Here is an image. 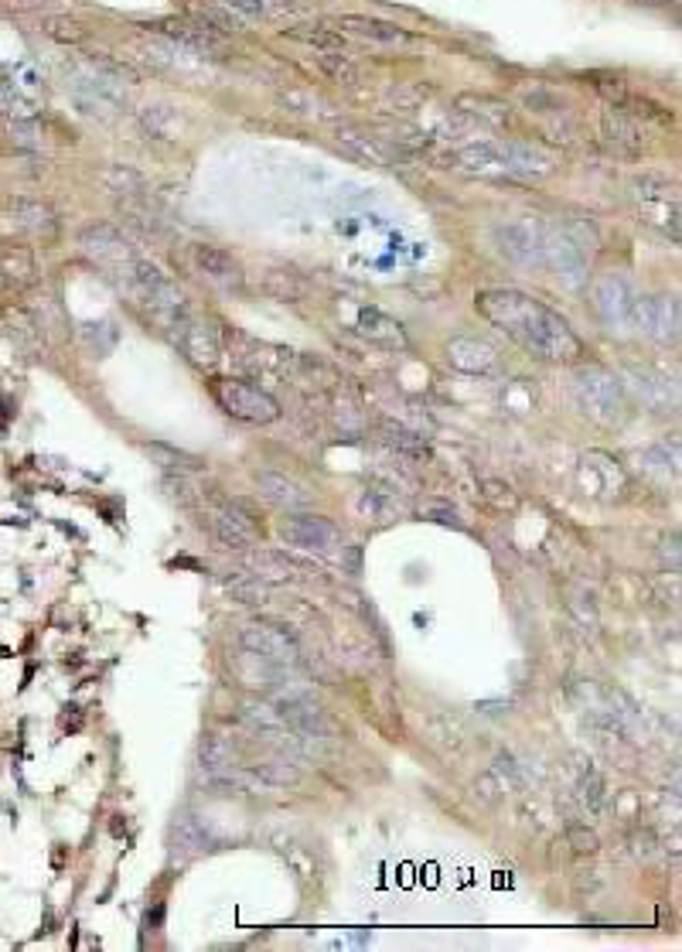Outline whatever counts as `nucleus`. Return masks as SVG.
<instances>
[{
	"instance_id": "6ab92c4d",
	"label": "nucleus",
	"mask_w": 682,
	"mask_h": 952,
	"mask_svg": "<svg viewBox=\"0 0 682 952\" xmlns=\"http://www.w3.org/2000/svg\"><path fill=\"white\" fill-rule=\"evenodd\" d=\"M447 362L457 369V372H468V376H481V372L495 369L498 362V352L495 345H488L485 338H451L447 342Z\"/></svg>"
},
{
	"instance_id": "39448f33",
	"label": "nucleus",
	"mask_w": 682,
	"mask_h": 952,
	"mask_svg": "<svg viewBox=\"0 0 682 952\" xmlns=\"http://www.w3.org/2000/svg\"><path fill=\"white\" fill-rule=\"evenodd\" d=\"M219 407L229 413L232 420H243V424H273L280 417V403L273 400L266 389L253 386L249 379L229 376V379H215L212 386Z\"/></svg>"
},
{
	"instance_id": "f03ea898",
	"label": "nucleus",
	"mask_w": 682,
	"mask_h": 952,
	"mask_svg": "<svg viewBox=\"0 0 682 952\" xmlns=\"http://www.w3.org/2000/svg\"><path fill=\"white\" fill-rule=\"evenodd\" d=\"M451 168L485 178H546L560 157L536 140H474L447 157Z\"/></svg>"
},
{
	"instance_id": "9b49d317",
	"label": "nucleus",
	"mask_w": 682,
	"mask_h": 952,
	"mask_svg": "<svg viewBox=\"0 0 682 952\" xmlns=\"http://www.w3.org/2000/svg\"><path fill=\"white\" fill-rule=\"evenodd\" d=\"M631 328L642 331L652 342H676L679 338V301L676 297H642L638 294L631 311Z\"/></svg>"
},
{
	"instance_id": "393cba45",
	"label": "nucleus",
	"mask_w": 682,
	"mask_h": 952,
	"mask_svg": "<svg viewBox=\"0 0 682 952\" xmlns=\"http://www.w3.org/2000/svg\"><path fill=\"white\" fill-rule=\"evenodd\" d=\"M191 18L198 24H205V28H212L215 35H239V31H246V18H239L236 11H232L229 4H222V0H205V4H195L191 7Z\"/></svg>"
},
{
	"instance_id": "423d86ee",
	"label": "nucleus",
	"mask_w": 682,
	"mask_h": 952,
	"mask_svg": "<svg viewBox=\"0 0 682 952\" xmlns=\"http://www.w3.org/2000/svg\"><path fill=\"white\" fill-rule=\"evenodd\" d=\"M239 645H243L249 656L273 662V666L280 669L301 662V642H297V635L290 632L284 622H273V618H256V622H249L243 632H239Z\"/></svg>"
},
{
	"instance_id": "37998d69",
	"label": "nucleus",
	"mask_w": 682,
	"mask_h": 952,
	"mask_svg": "<svg viewBox=\"0 0 682 952\" xmlns=\"http://www.w3.org/2000/svg\"><path fill=\"white\" fill-rule=\"evenodd\" d=\"M11 7H18V11H35V7L48 4V0H7Z\"/></svg>"
},
{
	"instance_id": "5701e85b",
	"label": "nucleus",
	"mask_w": 682,
	"mask_h": 952,
	"mask_svg": "<svg viewBox=\"0 0 682 952\" xmlns=\"http://www.w3.org/2000/svg\"><path fill=\"white\" fill-rule=\"evenodd\" d=\"M457 113L468 117L471 123L485 130H509L512 127V106L498 96H461L457 99Z\"/></svg>"
},
{
	"instance_id": "2f4dec72",
	"label": "nucleus",
	"mask_w": 682,
	"mask_h": 952,
	"mask_svg": "<svg viewBox=\"0 0 682 952\" xmlns=\"http://www.w3.org/2000/svg\"><path fill=\"white\" fill-rule=\"evenodd\" d=\"M0 277H7L18 287H28L31 280H35V256H31V250L14 246V250H7L4 256H0Z\"/></svg>"
},
{
	"instance_id": "4be33fe9",
	"label": "nucleus",
	"mask_w": 682,
	"mask_h": 952,
	"mask_svg": "<svg viewBox=\"0 0 682 952\" xmlns=\"http://www.w3.org/2000/svg\"><path fill=\"white\" fill-rule=\"evenodd\" d=\"M355 331L365 342L379 345V349H406V331L396 318L382 314L379 308H359L355 314Z\"/></svg>"
},
{
	"instance_id": "7ed1b4c3",
	"label": "nucleus",
	"mask_w": 682,
	"mask_h": 952,
	"mask_svg": "<svg viewBox=\"0 0 682 952\" xmlns=\"http://www.w3.org/2000/svg\"><path fill=\"white\" fill-rule=\"evenodd\" d=\"M120 284H127V294L137 304H144L151 311L154 321H161L164 328H174L188 314V297L178 287V280H171L157 263L151 260H133L127 270L120 273Z\"/></svg>"
},
{
	"instance_id": "20e7f679",
	"label": "nucleus",
	"mask_w": 682,
	"mask_h": 952,
	"mask_svg": "<svg viewBox=\"0 0 682 952\" xmlns=\"http://www.w3.org/2000/svg\"><path fill=\"white\" fill-rule=\"evenodd\" d=\"M635 209L645 226L669 239L672 246L679 243V188L662 175H642L635 181Z\"/></svg>"
},
{
	"instance_id": "a878e982",
	"label": "nucleus",
	"mask_w": 682,
	"mask_h": 952,
	"mask_svg": "<svg viewBox=\"0 0 682 952\" xmlns=\"http://www.w3.org/2000/svg\"><path fill=\"white\" fill-rule=\"evenodd\" d=\"M304 69L314 72V76H321L324 82H338V86H352V82L359 79L355 62L341 52H314L311 59L304 62Z\"/></svg>"
},
{
	"instance_id": "dca6fc26",
	"label": "nucleus",
	"mask_w": 682,
	"mask_h": 952,
	"mask_svg": "<svg viewBox=\"0 0 682 952\" xmlns=\"http://www.w3.org/2000/svg\"><path fill=\"white\" fill-rule=\"evenodd\" d=\"M7 209H11V222L18 233H24L28 239H38L41 246L58 243V215L48 202H38V198H11Z\"/></svg>"
},
{
	"instance_id": "cd10ccee",
	"label": "nucleus",
	"mask_w": 682,
	"mask_h": 952,
	"mask_svg": "<svg viewBox=\"0 0 682 952\" xmlns=\"http://www.w3.org/2000/svg\"><path fill=\"white\" fill-rule=\"evenodd\" d=\"M236 761V741L222 738V734H205L202 744H198V765H202L205 775L212 772H226Z\"/></svg>"
},
{
	"instance_id": "f8f14e48",
	"label": "nucleus",
	"mask_w": 682,
	"mask_h": 952,
	"mask_svg": "<svg viewBox=\"0 0 682 952\" xmlns=\"http://www.w3.org/2000/svg\"><path fill=\"white\" fill-rule=\"evenodd\" d=\"M79 246L86 250L89 260H96L103 270H110L113 277H120L123 270L137 260L133 246L127 243V236L120 233L116 226H93L79 236Z\"/></svg>"
},
{
	"instance_id": "6e6552de",
	"label": "nucleus",
	"mask_w": 682,
	"mask_h": 952,
	"mask_svg": "<svg viewBox=\"0 0 682 952\" xmlns=\"http://www.w3.org/2000/svg\"><path fill=\"white\" fill-rule=\"evenodd\" d=\"M188 260H191V267H195L198 277H202L209 287H215V291H222V294L243 291V284H246L243 263H239L229 250H222V246L195 243L188 250Z\"/></svg>"
},
{
	"instance_id": "4468645a",
	"label": "nucleus",
	"mask_w": 682,
	"mask_h": 952,
	"mask_svg": "<svg viewBox=\"0 0 682 952\" xmlns=\"http://www.w3.org/2000/svg\"><path fill=\"white\" fill-rule=\"evenodd\" d=\"M280 536L290 546H301V550H314V553H331L341 546V533L335 529V523L324 516H311V512H294L280 523Z\"/></svg>"
},
{
	"instance_id": "aec40b11",
	"label": "nucleus",
	"mask_w": 682,
	"mask_h": 952,
	"mask_svg": "<svg viewBox=\"0 0 682 952\" xmlns=\"http://www.w3.org/2000/svg\"><path fill=\"white\" fill-rule=\"evenodd\" d=\"M335 28L345 31V35L376 41V45H406V41H413L410 31H403L399 24L382 21V18H365V14H341Z\"/></svg>"
},
{
	"instance_id": "7c9ffc66",
	"label": "nucleus",
	"mask_w": 682,
	"mask_h": 952,
	"mask_svg": "<svg viewBox=\"0 0 682 952\" xmlns=\"http://www.w3.org/2000/svg\"><path fill=\"white\" fill-rule=\"evenodd\" d=\"M243 720L253 731H260V734H287V724H284V717H280V710H277V703H260V700H253V703H246L243 707Z\"/></svg>"
},
{
	"instance_id": "a19ab883",
	"label": "nucleus",
	"mask_w": 682,
	"mask_h": 952,
	"mask_svg": "<svg viewBox=\"0 0 682 952\" xmlns=\"http://www.w3.org/2000/svg\"><path fill=\"white\" fill-rule=\"evenodd\" d=\"M389 103L396 106V110H417L420 106V99L427 96L423 89H417V86H399V89H389Z\"/></svg>"
},
{
	"instance_id": "b1692460",
	"label": "nucleus",
	"mask_w": 682,
	"mask_h": 952,
	"mask_svg": "<svg viewBox=\"0 0 682 952\" xmlns=\"http://www.w3.org/2000/svg\"><path fill=\"white\" fill-rule=\"evenodd\" d=\"M256 485H260L263 499L277 509L297 512V509L311 506V492H307L301 482H294V478L280 475V471H263V475L256 478Z\"/></svg>"
},
{
	"instance_id": "c03bdc74",
	"label": "nucleus",
	"mask_w": 682,
	"mask_h": 952,
	"mask_svg": "<svg viewBox=\"0 0 682 952\" xmlns=\"http://www.w3.org/2000/svg\"><path fill=\"white\" fill-rule=\"evenodd\" d=\"M642 4H676V0H642Z\"/></svg>"
},
{
	"instance_id": "72a5a7b5",
	"label": "nucleus",
	"mask_w": 682,
	"mask_h": 952,
	"mask_svg": "<svg viewBox=\"0 0 682 952\" xmlns=\"http://www.w3.org/2000/svg\"><path fill=\"white\" fill-rule=\"evenodd\" d=\"M284 38L311 45L314 52H341V48H345L341 31H331V28H290V31H284Z\"/></svg>"
},
{
	"instance_id": "ddd939ff",
	"label": "nucleus",
	"mask_w": 682,
	"mask_h": 952,
	"mask_svg": "<svg viewBox=\"0 0 682 952\" xmlns=\"http://www.w3.org/2000/svg\"><path fill=\"white\" fill-rule=\"evenodd\" d=\"M601 140L611 154L618 157H638L645 151V127L628 106H607L601 113Z\"/></svg>"
},
{
	"instance_id": "f3484780",
	"label": "nucleus",
	"mask_w": 682,
	"mask_h": 952,
	"mask_svg": "<svg viewBox=\"0 0 682 952\" xmlns=\"http://www.w3.org/2000/svg\"><path fill=\"white\" fill-rule=\"evenodd\" d=\"M335 144L348 157L365 161V164H376V168H393V164H396V154H393V147L386 144V137H376V134H369V130H362V127H352V123H338V127H335Z\"/></svg>"
},
{
	"instance_id": "e433bc0d",
	"label": "nucleus",
	"mask_w": 682,
	"mask_h": 952,
	"mask_svg": "<svg viewBox=\"0 0 682 952\" xmlns=\"http://www.w3.org/2000/svg\"><path fill=\"white\" fill-rule=\"evenodd\" d=\"M0 127H4V137L11 140L14 147H21V151H38L41 147V134L35 120H0Z\"/></svg>"
},
{
	"instance_id": "bb28decb",
	"label": "nucleus",
	"mask_w": 682,
	"mask_h": 952,
	"mask_svg": "<svg viewBox=\"0 0 682 952\" xmlns=\"http://www.w3.org/2000/svg\"><path fill=\"white\" fill-rule=\"evenodd\" d=\"M379 441L386 444L389 451L403 454V458H413V461L430 458V447H427V441H423L420 434H413L410 427L393 424V420H382V424H379Z\"/></svg>"
},
{
	"instance_id": "473e14b6",
	"label": "nucleus",
	"mask_w": 682,
	"mask_h": 952,
	"mask_svg": "<svg viewBox=\"0 0 682 952\" xmlns=\"http://www.w3.org/2000/svg\"><path fill=\"white\" fill-rule=\"evenodd\" d=\"M41 31H45L55 45H65V48L86 41V28H82L76 18H69V14H48V18L41 21Z\"/></svg>"
},
{
	"instance_id": "f704fd0d",
	"label": "nucleus",
	"mask_w": 682,
	"mask_h": 952,
	"mask_svg": "<svg viewBox=\"0 0 682 952\" xmlns=\"http://www.w3.org/2000/svg\"><path fill=\"white\" fill-rule=\"evenodd\" d=\"M171 836H174V847L188 850V854H195V850H202L205 843H209V836H205L202 823H198L195 816H188V813H181L178 819H174Z\"/></svg>"
},
{
	"instance_id": "0eeeda50",
	"label": "nucleus",
	"mask_w": 682,
	"mask_h": 952,
	"mask_svg": "<svg viewBox=\"0 0 682 952\" xmlns=\"http://www.w3.org/2000/svg\"><path fill=\"white\" fill-rule=\"evenodd\" d=\"M171 331H174V342H178V349L185 352V359L191 362V366L212 372L222 359H226L219 328H212L205 318H195V314L188 311Z\"/></svg>"
},
{
	"instance_id": "f257e3e1",
	"label": "nucleus",
	"mask_w": 682,
	"mask_h": 952,
	"mask_svg": "<svg viewBox=\"0 0 682 952\" xmlns=\"http://www.w3.org/2000/svg\"><path fill=\"white\" fill-rule=\"evenodd\" d=\"M481 318L488 325L512 338L522 352H529L532 359L543 362H580L587 355L580 335L567 325V318H560L553 308H546L536 297L512 291V287H492L481 291L474 301Z\"/></svg>"
},
{
	"instance_id": "c85d7f7f",
	"label": "nucleus",
	"mask_w": 682,
	"mask_h": 952,
	"mask_svg": "<svg viewBox=\"0 0 682 952\" xmlns=\"http://www.w3.org/2000/svg\"><path fill=\"white\" fill-rule=\"evenodd\" d=\"M38 103L31 99L18 82L0 79V120H35Z\"/></svg>"
},
{
	"instance_id": "c9c22d12",
	"label": "nucleus",
	"mask_w": 682,
	"mask_h": 952,
	"mask_svg": "<svg viewBox=\"0 0 682 952\" xmlns=\"http://www.w3.org/2000/svg\"><path fill=\"white\" fill-rule=\"evenodd\" d=\"M103 185L110 188L113 195H123V198L144 195V178H140L137 171H130V168H106L103 171Z\"/></svg>"
},
{
	"instance_id": "1a4fd4ad",
	"label": "nucleus",
	"mask_w": 682,
	"mask_h": 952,
	"mask_svg": "<svg viewBox=\"0 0 682 952\" xmlns=\"http://www.w3.org/2000/svg\"><path fill=\"white\" fill-rule=\"evenodd\" d=\"M577 396H580V407H584L594 420H601V424H614V420L621 417V410H625V393H621V383L604 369L580 372Z\"/></svg>"
},
{
	"instance_id": "58836bf2",
	"label": "nucleus",
	"mask_w": 682,
	"mask_h": 952,
	"mask_svg": "<svg viewBox=\"0 0 682 952\" xmlns=\"http://www.w3.org/2000/svg\"><path fill=\"white\" fill-rule=\"evenodd\" d=\"M567 843L577 854H597V847H601V840H597V833L594 830H587V826H580V823H573L570 830H567Z\"/></svg>"
},
{
	"instance_id": "412c9836",
	"label": "nucleus",
	"mask_w": 682,
	"mask_h": 952,
	"mask_svg": "<svg viewBox=\"0 0 682 952\" xmlns=\"http://www.w3.org/2000/svg\"><path fill=\"white\" fill-rule=\"evenodd\" d=\"M260 291L266 297H273V301H284V304H301L311 297V280L304 277L301 270L294 267H266L263 277H260Z\"/></svg>"
},
{
	"instance_id": "c756f323",
	"label": "nucleus",
	"mask_w": 682,
	"mask_h": 952,
	"mask_svg": "<svg viewBox=\"0 0 682 952\" xmlns=\"http://www.w3.org/2000/svg\"><path fill=\"white\" fill-rule=\"evenodd\" d=\"M249 778L260 782L263 789H287V785L301 782V772L287 761H260V765L249 768Z\"/></svg>"
},
{
	"instance_id": "a211bd4d",
	"label": "nucleus",
	"mask_w": 682,
	"mask_h": 952,
	"mask_svg": "<svg viewBox=\"0 0 682 952\" xmlns=\"http://www.w3.org/2000/svg\"><path fill=\"white\" fill-rule=\"evenodd\" d=\"M209 523H212L215 540H219L222 546H229V550H246V546L256 540V523L243 506L215 509Z\"/></svg>"
},
{
	"instance_id": "ea45409f",
	"label": "nucleus",
	"mask_w": 682,
	"mask_h": 952,
	"mask_svg": "<svg viewBox=\"0 0 682 952\" xmlns=\"http://www.w3.org/2000/svg\"><path fill=\"white\" fill-rule=\"evenodd\" d=\"M481 488H485V499L492 502V506H498V509H515V502H519V495L512 492V485L495 482V478H488Z\"/></svg>"
},
{
	"instance_id": "4c0bfd02",
	"label": "nucleus",
	"mask_w": 682,
	"mask_h": 952,
	"mask_svg": "<svg viewBox=\"0 0 682 952\" xmlns=\"http://www.w3.org/2000/svg\"><path fill=\"white\" fill-rule=\"evenodd\" d=\"M147 451L157 454V458L164 461V468H178V471H195V468H202V461L191 458V454H185V451H174V447L154 444V447H147Z\"/></svg>"
},
{
	"instance_id": "2eb2a0df",
	"label": "nucleus",
	"mask_w": 682,
	"mask_h": 952,
	"mask_svg": "<svg viewBox=\"0 0 682 952\" xmlns=\"http://www.w3.org/2000/svg\"><path fill=\"white\" fill-rule=\"evenodd\" d=\"M498 243L519 267H546V229L539 222H512L498 233Z\"/></svg>"
},
{
	"instance_id": "9d476101",
	"label": "nucleus",
	"mask_w": 682,
	"mask_h": 952,
	"mask_svg": "<svg viewBox=\"0 0 682 952\" xmlns=\"http://www.w3.org/2000/svg\"><path fill=\"white\" fill-rule=\"evenodd\" d=\"M590 301H594L597 318H601L611 331L631 328V311H635L638 294L625 277H618V273H604V277H597L594 291H590Z\"/></svg>"
},
{
	"instance_id": "79ce46f5",
	"label": "nucleus",
	"mask_w": 682,
	"mask_h": 952,
	"mask_svg": "<svg viewBox=\"0 0 682 952\" xmlns=\"http://www.w3.org/2000/svg\"><path fill=\"white\" fill-rule=\"evenodd\" d=\"M423 516L434 519V523H440V526H454V529L464 526L461 516H457L454 509H447V506H427V509H423Z\"/></svg>"
}]
</instances>
